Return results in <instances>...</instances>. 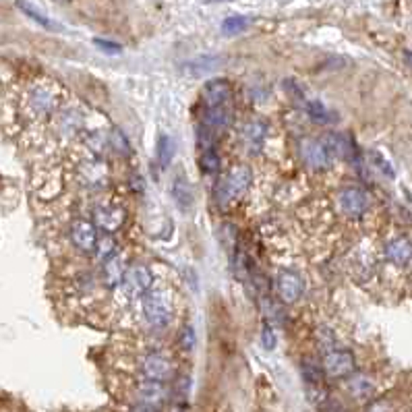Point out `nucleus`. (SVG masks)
I'll list each match as a JSON object with an SVG mask.
<instances>
[{"label":"nucleus","mask_w":412,"mask_h":412,"mask_svg":"<svg viewBox=\"0 0 412 412\" xmlns=\"http://www.w3.org/2000/svg\"><path fill=\"white\" fill-rule=\"evenodd\" d=\"M251 180H253L251 168L244 164H237L224 178H219V183L216 185V201L222 207H226L230 201L246 193V189L251 187Z\"/></svg>","instance_id":"obj_1"},{"label":"nucleus","mask_w":412,"mask_h":412,"mask_svg":"<svg viewBox=\"0 0 412 412\" xmlns=\"http://www.w3.org/2000/svg\"><path fill=\"white\" fill-rule=\"evenodd\" d=\"M143 313L153 327H166L172 321V298L166 291H147L143 296Z\"/></svg>","instance_id":"obj_2"},{"label":"nucleus","mask_w":412,"mask_h":412,"mask_svg":"<svg viewBox=\"0 0 412 412\" xmlns=\"http://www.w3.org/2000/svg\"><path fill=\"white\" fill-rule=\"evenodd\" d=\"M298 153H300V160L313 170H323L330 166V162L334 160L332 153L327 151V147L323 141H317V139H303L298 143Z\"/></svg>","instance_id":"obj_3"},{"label":"nucleus","mask_w":412,"mask_h":412,"mask_svg":"<svg viewBox=\"0 0 412 412\" xmlns=\"http://www.w3.org/2000/svg\"><path fill=\"white\" fill-rule=\"evenodd\" d=\"M357 369L354 354L350 350H330L323 359V373L330 377H348Z\"/></svg>","instance_id":"obj_4"},{"label":"nucleus","mask_w":412,"mask_h":412,"mask_svg":"<svg viewBox=\"0 0 412 412\" xmlns=\"http://www.w3.org/2000/svg\"><path fill=\"white\" fill-rule=\"evenodd\" d=\"M153 276L149 271V267L146 266H133L129 269H124L122 276V291L126 292L129 296H141L143 292L151 288Z\"/></svg>","instance_id":"obj_5"},{"label":"nucleus","mask_w":412,"mask_h":412,"mask_svg":"<svg viewBox=\"0 0 412 412\" xmlns=\"http://www.w3.org/2000/svg\"><path fill=\"white\" fill-rule=\"evenodd\" d=\"M303 291H305V284H303L298 273H294L291 269L280 271V276H278V294L284 303H288V305L296 303L303 296Z\"/></svg>","instance_id":"obj_6"},{"label":"nucleus","mask_w":412,"mask_h":412,"mask_svg":"<svg viewBox=\"0 0 412 412\" xmlns=\"http://www.w3.org/2000/svg\"><path fill=\"white\" fill-rule=\"evenodd\" d=\"M71 237H73V243L85 253L96 249L97 232L94 222H90V219H75L73 226H71Z\"/></svg>","instance_id":"obj_7"},{"label":"nucleus","mask_w":412,"mask_h":412,"mask_svg":"<svg viewBox=\"0 0 412 412\" xmlns=\"http://www.w3.org/2000/svg\"><path fill=\"white\" fill-rule=\"evenodd\" d=\"M141 373L146 379L153 381H166L172 375V363L164 354H147L141 363Z\"/></svg>","instance_id":"obj_8"},{"label":"nucleus","mask_w":412,"mask_h":412,"mask_svg":"<svg viewBox=\"0 0 412 412\" xmlns=\"http://www.w3.org/2000/svg\"><path fill=\"white\" fill-rule=\"evenodd\" d=\"M367 195L361 189H344L342 195H340V207L346 216L350 218H361L364 212H367Z\"/></svg>","instance_id":"obj_9"},{"label":"nucleus","mask_w":412,"mask_h":412,"mask_svg":"<svg viewBox=\"0 0 412 412\" xmlns=\"http://www.w3.org/2000/svg\"><path fill=\"white\" fill-rule=\"evenodd\" d=\"M230 99V83L224 79H214L205 85L203 90V102L207 108H218L224 106Z\"/></svg>","instance_id":"obj_10"},{"label":"nucleus","mask_w":412,"mask_h":412,"mask_svg":"<svg viewBox=\"0 0 412 412\" xmlns=\"http://www.w3.org/2000/svg\"><path fill=\"white\" fill-rule=\"evenodd\" d=\"M126 219V212L119 207V205H106V207H97L96 212V224L102 226L104 230H119Z\"/></svg>","instance_id":"obj_11"},{"label":"nucleus","mask_w":412,"mask_h":412,"mask_svg":"<svg viewBox=\"0 0 412 412\" xmlns=\"http://www.w3.org/2000/svg\"><path fill=\"white\" fill-rule=\"evenodd\" d=\"M386 255H388L389 261L396 264V266H408L412 261V243L404 237H398V239L388 243Z\"/></svg>","instance_id":"obj_12"},{"label":"nucleus","mask_w":412,"mask_h":412,"mask_svg":"<svg viewBox=\"0 0 412 412\" xmlns=\"http://www.w3.org/2000/svg\"><path fill=\"white\" fill-rule=\"evenodd\" d=\"M139 398L143 404H149V406H160L164 400H166V388H164V381H153V379H147L143 381L139 389H137Z\"/></svg>","instance_id":"obj_13"},{"label":"nucleus","mask_w":412,"mask_h":412,"mask_svg":"<svg viewBox=\"0 0 412 412\" xmlns=\"http://www.w3.org/2000/svg\"><path fill=\"white\" fill-rule=\"evenodd\" d=\"M232 124V112L224 106L218 108H207L205 116H203V126L212 129V131H218V129H226Z\"/></svg>","instance_id":"obj_14"},{"label":"nucleus","mask_w":412,"mask_h":412,"mask_svg":"<svg viewBox=\"0 0 412 412\" xmlns=\"http://www.w3.org/2000/svg\"><path fill=\"white\" fill-rule=\"evenodd\" d=\"M172 195H174V201H176V205L180 207V212L187 214V212L193 207V193H191V187L187 185V180H183V178L174 180Z\"/></svg>","instance_id":"obj_15"},{"label":"nucleus","mask_w":412,"mask_h":412,"mask_svg":"<svg viewBox=\"0 0 412 412\" xmlns=\"http://www.w3.org/2000/svg\"><path fill=\"white\" fill-rule=\"evenodd\" d=\"M54 106H56V96H54L50 90H46V87L33 90V94H31V108H33L36 112L46 114V112H50Z\"/></svg>","instance_id":"obj_16"},{"label":"nucleus","mask_w":412,"mask_h":412,"mask_svg":"<svg viewBox=\"0 0 412 412\" xmlns=\"http://www.w3.org/2000/svg\"><path fill=\"white\" fill-rule=\"evenodd\" d=\"M348 389L350 394L357 398V400H369L373 394H375V384L364 377V375H354L350 381H348Z\"/></svg>","instance_id":"obj_17"},{"label":"nucleus","mask_w":412,"mask_h":412,"mask_svg":"<svg viewBox=\"0 0 412 412\" xmlns=\"http://www.w3.org/2000/svg\"><path fill=\"white\" fill-rule=\"evenodd\" d=\"M323 143L327 147V151L332 153V158H348L352 151V143H348L342 135H336V133L323 137Z\"/></svg>","instance_id":"obj_18"},{"label":"nucleus","mask_w":412,"mask_h":412,"mask_svg":"<svg viewBox=\"0 0 412 412\" xmlns=\"http://www.w3.org/2000/svg\"><path fill=\"white\" fill-rule=\"evenodd\" d=\"M124 261L121 257H110L108 264H106V269H104V280L108 286H119L122 282V276H124Z\"/></svg>","instance_id":"obj_19"},{"label":"nucleus","mask_w":412,"mask_h":412,"mask_svg":"<svg viewBox=\"0 0 412 412\" xmlns=\"http://www.w3.org/2000/svg\"><path fill=\"white\" fill-rule=\"evenodd\" d=\"M216 67H218V58L216 56H201V58H195L191 63H187L185 71L195 75V77H203V75L212 73Z\"/></svg>","instance_id":"obj_20"},{"label":"nucleus","mask_w":412,"mask_h":412,"mask_svg":"<svg viewBox=\"0 0 412 412\" xmlns=\"http://www.w3.org/2000/svg\"><path fill=\"white\" fill-rule=\"evenodd\" d=\"M264 137H266V124H264V122L253 121L244 126V141H246L249 146L259 149L261 143H264Z\"/></svg>","instance_id":"obj_21"},{"label":"nucleus","mask_w":412,"mask_h":412,"mask_svg":"<svg viewBox=\"0 0 412 412\" xmlns=\"http://www.w3.org/2000/svg\"><path fill=\"white\" fill-rule=\"evenodd\" d=\"M17 6H19V9L23 11L27 17H31V19H33L36 23H40L42 27H46V29H52V31L60 29V27L54 23L52 19H48L46 15H42V13H40V11H38V9L33 6V4H29V2H25V0H17Z\"/></svg>","instance_id":"obj_22"},{"label":"nucleus","mask_w":412,"mask_h":412,"mask_svg":"<svg viewBox=\"0 0 412 412\" xmlns=\"http://www.w3.org/2000/svg\"><path fill=\"white\" fill-rule=\"evenodd\" d=\"M307 114H309L315 122H323V124H330V122L338 121V116H336L332 110H327L321 102H309V104H307Z\"/></svg>","instance_id":"obj_23"},{"label":"nucleus","mask_w":412,"mask_h":412,"mask_svg":"<svg viewBox=\"0 0 412 412\" xmlns=\"http://www.w3.org/2000/svg\"><path fill=\"white\" fill-rule=\"evenodd\" d=\"M174 151H176L174 141L170 139L168 135H160V139H158V160H160L162 168H168L172 158H174Z\"/></svg>","instance_id":"obj_24"},{"label":"nucleus","mask_w":412,"mask_h":412,"mask_svg":"<svg viewBox=\"0 0 412 412\" xmlns=\"http://www.w3.org/2000/svg\"><path fill=\"white\" fill-rule=\"evenodd\" d=\"M249 17H243V15H234V17H228V19H224V23H222V31L226 33V36H237V33H243L244 29L249 27Z\"/></svg>","instance_id":"obj_25"},{"label":"nucleus","mask_w":412,"mask_h":412,"mask_svg":"<svg viewBox=\"0 0 412 412\" xmlns=\"http://www.w3.org/2000/svg\"><path fill=\"white\" fill-rule=\"evenodd\" d=\"M303 375H305L309 386H321V381H323V367H317L313 361H305L303 363Z\"/></svg>","instance_id":"obj_26"},{"label":"nucleus","mask_w":412,"mask_h":412,"mask_svg":"<svg viewBox=\"0 0 412 412\" xmlns=\"http://www.w3.org/2000/svg\"><path fill=\"white\" fill-rule=\"evenodd\" d=\"M195 342H197V336H195L193 325H183L180 332H178V346L183 352H193Z\"/></svg>","instance_id":"obj_27"},{"label":"nucleus","mask_w":412,"mask_h":412,"mask_svg":"<svg viewBox=\"0 0 412 412\" xmlns=\"http://www.w3.org/2000/svg\"><path fill=\"white\" fill-rule=\"evenodd\" d=\"M201 168L205 172H218L219 168V156L216 153V149H205L203 158H201Z\"/></svg>","instance_id":"obj_28"},{"label":"nucleus","mask_w":412,"mask_h":412,"mask_svg":"<svg viewBox=\"0 0 412 412\" xmlns=\"http://www.w3.org/2000/svg\"><path fill=\"white\" fill-rule=\"evenodd\" d=\"M96 251L102 259H110V257L114 255V251H116V241L106 237V239H102V241L96 244Z\"/></svg>","instance_id":"obj_29"},{"label":"nucleus","mask_w":412,"mask_h":412,"mask_svg":"<svg viewBox=\"0 0 412 412\" xmlns=\"http://www.w3.org/2000/svg\"><path fill=\"white\" fill-rule=\"evenodd\" d=\"M261 344H264V348H266V350H273V348H276V344H278L276 332L271 330V325H269V323H266V325H264V330H261Z\"/></svg>","instance_id":"obj_30"},{"label":"nucleus","mask_w":412,"mask_h":412,"mask_svg":"<svg viewBox=\"0 0 412 412\" xmlns=\"http://www.w3.org/2000/svg\"><path fill=\"white\" fill-rule=\"evenodd\" d=\"M94 44H96L97 48L102 50V52H106V54H119V52L122 50L119 44H114V42H106V40H99V38L94 40Z\"/></svg>","instance_id":"obj_31"},{"label":"nucleus","mask_w":412,"mask_h":412,"mask_svg":"<svg viewBox=\"0 0 412 412\" xmlns=\"http://www.w3.org/2000/svg\"><path fill=\"white\" fill-rule=\"evenodd\" d=\"M131 412H158V408H156V406H149V404H143V402H141L139 406H135V408H133Z\"/></svg>","instance_id":"obj_32"},{"label":"nucleus","mask_w":412,"mask_h":412,"mask_svg":"<svg viewBox=\"0 0 412 412\" xmlns=\"http://www.w3.org/2000/svg\"><path fill=\"white\" fill-rule=\"evenodd\" d=\"M404 56H406V60H408V65H411V67H412V52H406Z\"/></svg>","instance_id":"obj_33"},{"label":"nucleus","mask_w":412,"mask_h":412,"mask_svg":"<svg viewBox=\"0 0 412 412\" xmlns=\"http://www.w3.org/2000/svg\"><path fill=\"white\" fill-rule=\"evenodd\" d=\"M205 2H230V0H205Z\"/></svg>","instance_id":"obj_34"}]
</instances>
